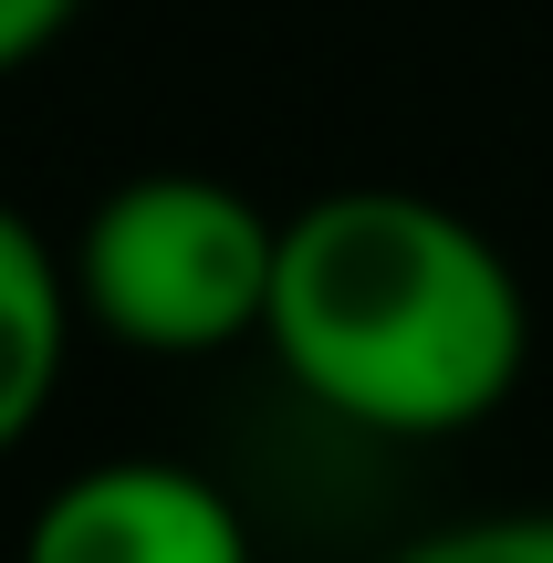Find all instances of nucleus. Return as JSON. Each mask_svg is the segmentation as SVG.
Here are the masks:
<instances>
[{
    "mask_svg": "<svg viewBox=\"0 0 553 563\" xmlns=\"http://www.w3.org/2000/svg\"><path fill=\"white\" fill-rule=\"evenodd\" d=\"M262 344L324 418L460 439L522 386L533 302L512 251L429 188H334L283 220Z\"/></svg>",
    "mask_w": 553,
    "mask_h": 563,
    "instance_id": "nucleus-1",
    "label": "nucleus"
},
{
    "mask_svg": "<svg viewBox=\"0 0 553 563\" xmlns=\"http://www.w3.org/2000/svg\"><path fill=\"white\" fill-rule=\"evenodd\" d=\"M74 262V302L125 355H230L262 344L272 272H283V220L199 167H146L104 188Z\"/></svg>",
    "mask_w": 553,
    "mask_h": 563,
    "instance_id": "nucleus-2",
    "label": "nucleus"
},
{
    "mask_svg": "<svg viewBox=\"0 0 553 563\" xmlns=\"http://www.w3.org/2000/svg\"><path fill=\"white\" fill-rule=\"evenodd\" d=\"M21 563H251V522L209 470L95 460L32 511Z\"/></svg>",
    "mask_w": 553,
    "mask_h": 563,
    "instance_id": "nucleus-3",
    "label": "nucleus"
},
{
    "mask_svg": "<svg viewBox=\"0 0 553 563\" xmlns=\"http://www.w3.org/2000/svg\"><path fill=\"white\" fill-rule=\"evenodd\" d=\"M74 323H84L74 262L21 209H0V460L42 428V407L63 386V355H74Z\"/></svg>",
    "mask_w": 553,
    "mask_h": 563,
    "instance_id": "nucleus-4",
    "label": "nucleus"
},
{
    "mask_svg": "<svg viewBox=\"0 0 553 563\" xmlns=\"http://www.w3.org/2000/svg\"><path fill=\"white\" fill-rule=\"evenodd\" d=\"M387 563H553V501L471 511V522H450V532H418V543L387 553Z\"/></svg>",
    "mask_w": 553,
    "mask_h": 563,
    "instance_id": "nucleus-5",
    "label": "nucleus"
},
{
    "mask_svg": "<svg viewBox=\"0 0 553 563\" xmlns=\"http://www.w3.org/2000/svg\"><path fill=\"white\" fill-rule=\"evenodd\" d=\"M74 11H84V0H0V74H21L32 53H53Z\"/></svg>",
    "mask_w": 553,
    "mask_h": 563,
    "instance_id": "nucleus-6",
    "label": "nucleus"
}]
</instances>
